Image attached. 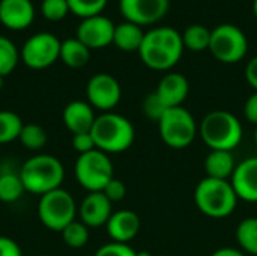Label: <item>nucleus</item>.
Listing matches in <instances>:
<instances>
[{"label": "nucleus", "instance_id": "obj_16", "mask_svg": "<svg viewBox=\"0 0 257 256\" xmlns=\"http://www.w3.org/2000/svg\"><path fill=\"white\" fill-rule=\"evenodd\" d=\"M35 20L30 0H0V23L11 30L27 29Z\"/></svg>", "mask_w": 257, "mask_h": 256}, {"label": "nucleus", "instance_id": "obj_23", "mask_svg": "<svg viewBox=\"0 0 257 256\" xmlns=\"http://www.w3.org/2000/svg\"><path fill=\"white\" fill-rule=\"evenodd\" d=\"M182 35L184 47L191 51H203L209 48L211 42V30L202 24H191L185 29Z\"/></svg>", "mask_w": 257, "mask_h": 256}, {"label": "nucleus", "instance_id": "obj_6", "mask_svg": "<svg viewBox=\"0 0 257 256\" xmlns=\"http://www.w3.org/2000/svg\"><path fill=\"white\" fill-rule=\"evenodd\" d=\"M158 130L163 142L169 148L185 149L196 139L197 124L185 107H170L158 121Z\"/></svg>", "mask_w": 257, "mask_h": 256}, {"label": "nucleus", "instance_id": "obj_28", "mask_svg": "<svg viewBox=\"0 0 257 256\" xmlns=\"http://www.w3.org/2000/svg\"><path fill=\"white\" fill-rule=\"evenodd\" d=\"M18 60L20 53L15 44L9 38L0 35V75L6 77L8 74H11L15 69Z\"/></svg>", "mask_w": 257, "mask_h": 256}, {"label": "nucleus", "instance_id": "obj_26", "mask_svg": "<svg viewBox=\"0 0 257 256\" xmlns=\"http://www.w3.org/2000/svg\"><path fill=\"white\" fill-rule=\"evenodd\" d=\"M23 125L24 124L17 113L11 110H0V145L18 139Z\"/></svg>", "mask_w": 257, "mask_h": 256}, {"label": "nucleus", "instance_id": "obj_7", "mask_svg": "<svg viewBox=\"0 0 257 256\" xmlns=\"http://www.w3.org/2000/svg\"><path fill=\"white\" fill-rule=\"evenodd\" d=\"M77 205L69 192L56 189L41 196L38 204V216L41 223L54 232H62L69 223L75 220Z\"/></svg>", "mask_w": 257, "mask_h": 256}, {"label": "nucleus", "instance_id": "obj_21", "mask_svg": "<svg viewBox=\"0 0 257 256\" xmlns=\"http://www.w3.org/2000/svg\"><path fill=\"white\" fill-rule=\"evenodd\" d=\"M145 39V33L140 26L125 21L114 27L113 44L122 51H139Z\"/></svg>", "mask_w": 257, "mask_h": 256}, {"label": "nucleus", "instance_id": "obj_19", "mask_svg": "<svg viewBox=\"0 0 257 256\" xmlns=\"http://www.w3.org/2000/svg\"><path fill=\"white\" fill-rule=\"evenodd\" d=\"M95 119L93 107L86 101H71L63 110V124L72 134L90 133Z\"/></svg>", "mask_w": 257, "mask_h": 256}, {"label": "nucleus", "instance_id": "obj_27", "mask_svg": "<svg viewBox=\"0 0 257 256\" xmlns=\"http://www.w3.org/2000/svg\"><path fill=\"white\" fill-rule=\"evenodd\" d=\"M20 142L30 151H39L47 143V131L38 124H26L20 133Z\"/></svg>", "mask_w": 257, "mask_h": 256}, {"label": "nucleus", "instance_id": "obj_5", "mask_svg": "<svg viewBox=\"0 0 257 256\" xmlns=\"http://www.w3.org/2000/svg\"><path fill=\"white\" fill-rule=\"evenodd\" d=\"M196 207L208 217H229L238 204V196L227 180L203 178L194 190Z\"/></svg>", "mask_w": 257, "mask_h": 256}, {"label": "nucleus", "instance_id": "obj_38", "mask_svg": "<svg viewBox=\"0 0 257 256\" xmlns=\"http://www.w3.org/2000/svg\"><path fill=\"white\" fill-rule=\"evenodd\" d=\"M245 78L248 81V84L257 92V56L253 57L245 68Z\"/></svg>", "mask_w": 257, "mask_h": 256}, {"label": "nucleus", "instance_id": "obj_9", "mask_svg": "<svg viewBox=\"0 0 257 256\" xmlns=\"http://www.w3.org/2000/svg\"><path fill=\"white\" fill-rule=\"evenodd\" d=\"M209 51L223 63H238L248 51V39L238 26L220 24L211 30Z\"/></svg>", "mask_w": 257, "mask_h": 256}, {"label": "nucleus", "instance_id": "obj_32", "mask_svg": "<svg viewBox=\"0 0 257 256\" xmlns=\"http://www.w3.org/2000/svg\"><path fill=\"white\" fill-rule=\"evenodd\" d=\"M166 110H167V107L164 106V103L158 98V95L155 92L145 97V100H143V113H145L146 118L158 122Z\"/></svg>", "mask_w": 257, "mask_h": 256}, {"label": "nucleus", "instance_id": "obj_44", "mask_svg": "<svg viewBox=\"0 0 257 256\" xmlns=\"http://www.w3.org/2000/svg\"><path fill=\"white\" fill-rule=\"evenodd\" d=\"M41 256H51V255H41Z\"/></svg>", "mask_w": 257, "mask_h": 256}, {"label": "nucleus", "instance_id": "obj_41", "mask_svg": "<svg viewBox=\"0 0 257 256\" xmlns=\"http://www.w3.org/2000/svg\"><path fill=\"white\" fill-rule=\"evenodd\" d=\"M253 12H254V15H256V18H257V0L253 2Z\"/></svg>", "mask_w": 257, "mask_h": 256}, {"label": "nucleus", "instance_id": "obj_40", "mask_svg": "<svg viewBox=\"0 0 257 256\" xmlns=\"http://www.w3.org/2000/svg\"><path fill=\"white\" fill-rule=\"evenodd\" d=\"M136 256H152V253H149V252H146V250H142V252H137Z\"/></svg>", "mask_w": 257, "mask_h": 256}, {"label": "nucleus", "instance_id": "obj_30", "mask_svg": "<svg viewBox=\"0 0 257 256\" xmlns=\"http://www.w3.org/2000/svg\"><path fill=\"white\" fill-rule=\"evenodd\" d=\"M108 0H68L69 12L80 18H89L95 15H101Z\"/></svg>", "mask_w": 257, "mask_h": 256}, {"label": "nucleus", "instance_id": "obj_31", "mask_svg": "<svg viewBox=\"0 0 257 256\" xmlns=\"http://www.w3.org/2000/svg\"><path fill=\"white\" fill-rule=\"evenodd\" d=\"M41 12L50 21H62L69 12L68 0H42Z\"/></svg>", "mask_w": 257, "mask_h": 256}, {"label": "nucleus", "instance_id": "obj_25", "mask_svg": "<svg viewBox=\"0 0 257 256\" xmlns=\"http://www.w3.org/2000/svg\"><path fill=\"white\" fill-rule=\"evenodd\" d=\"M236 241L245 253L257 256V217H247L238 225Z\"/></svg>", "mask_w": 257, "mask_h": 256}, {"label": "nucleus", "instance_id": "obj_4", "mask_svg": "<svg viewBox=\"0 0 257 256\" xmlns=\"http://www.w3.org/2000/svg\"><path fill=\"white\" fill-rule=\"evenodd\" d=\"M199 133L211 151H233L242 140L239 119L227 110H212L200 122Z\"/></svg>", "mask_w": 257, "mask_h": 256}, {"label": "nucleus", "instance_id": "obj_39", "mask_svg": "<svg viewBox=\"0 0 257 256\" xmlns=\"http://www.w3.org/2000/svg\"><path fill=\"white\" fill-rule=\"evenodd\" d=\"M211 256H245V253L241 252V250L232 249V247H223V249L215 250Z\"/></svg>", "mask_w": 257, "mask_h": 256}, {"label": "nucleus", "instance_id": "obj_33", "mask_svg": "<svg viewBox=\"0 0 257 256\" xmlns=\"http://www.w3.org/2000/svg\"><path fill=\"white\" fill-rule=\"evenodd\" d=\"M136 253L137 252L131 246H128L125 243H116V241H113V243H108V244L101 246L96 250L95 256H136Z\"/></svg>", "mask_w": 257, "mask_h": 256}, {"label": "nucleus", "instance_id": "obj_17", "mask_svg": "<svg viewBox=\"0 0 257 256\" xmlns=\"http://www.w3.org/2000/svg\"><path fill=\"white\" fill-rule=\"evenodd\" d=\"M190 92V83L185 75L179 72H169L166 74L158 86L155 94L164 103L167 109L170 107H181L182 103L187 100Z\"/></svg>", "mask_w": 257, "mask_h": 256}, {"label": "nucleus", "instance_id": "obj_1", "mask_svg": "<svg viewBox=\"0 0 257 256\" xmlns=\"http://www.w3.org/2000/svg\"><path fill=\"white\" fill-rule=\"evenodd\" d=\"M184 48L182 35L173 27L163 26L145 33L139 54L148 68L167 71L179 62Z\"/></svg>", "mask_w": 257, "mask_h": 256}, {"label": "nucleus", "instance_id": "obj_24", "mask_svg": "<svg viewBox=\"0 0 257 256\" xmlns=\"http://www.w3.org/2000/svg\"><path fill=\"white\" fill-rule=\"evenodd\" d=\"M24 186L21 183L20 174L5 170L0 174V201L11 204L18 201L24 193Z\"/></svg>", "mask_w": 257, "mask_h": 256}, {"label": "nucleus", "instance_id": "obj_8", "mask_svg": "<svg viewBox=\"0 0 257 256\" xmlns=\"http://www.w3.org/2000/svg\"><path fill=\"white\" fill-rule=\"evenodd\" d=\"M74 172L78 184L89 193L102 192L104 187L114 178L111 160L99 149L80 154L75 161Z\"/></svg>", "mask_w": 257, "mask_h": 256}, {"label": "nucleus", "instance_id": "obj_12", "mask_svg": "<svg viewBox=\"0 0 257 256\" xmlns=\"http://www.w3.org/2000/svg\"><path fill=\"white\" fill-rule=\"evenodd\" d=\"M169 6L170 0H119L123 18L140 27L160 21L167 14Z\"/></svg>", "mask_w": 257, "mask_h": 256}, {"label": "nucleus", "instance_id": "obj_42", "mask_svg": "<svg viewBox=\"0 0 257 256\" xmlns=\"http://www.w3.org/2000/svg\"><path fill=\"white\" fill-rule=\"evenodd\" d=\"M3 78H5V77L0 75V91H2V88H3Z\"/></svg>", "mask_w": 257, "mask_h": 256}, {"label": "nucleus", "instance_id": "obj_2", "mask_svg": "<svg viewBox=\"0 0 257 256\" xmlns=\"http://www.w3.org/2000/svg\"><path fill=\"white\" fill-rule=\"evenodd\" d=\"M90 134L96 149L105 154L123 152L133 146L136 139V130L130 119L113 112L96 116Z\"/></svg>", "mask_w": 257, "mask_h": 256}, {"label": "nucleus", "instance_id": "obj_43", "mask_svg": "<svg viewBox=\"0 0 257 256\" xmlns=\"http://www.w3.org/2000/svg\"><path fill=\"white\" fill-rule=\"evenodd\" d=\"M254 142H256V145H257V125H256V131H254Z\"/></svg>", "mask_w": 257, "mask_h": 256}, {"label": "nucleus", "instance_id": "obj_22", "mask_svg": "<svg viewBox=\"0 0 257 256\" xmlns=\"http://www.w3.org/2000/svg\"><path fill=\"white\" fill-rule=\"evenodd\" d=\"M60 59L69 68H83L90 59V50L77 38H68L62 41Z\"/></svg>", "mask_w": 257, "mask_h": 256}, {"label": "nucleus", "instance_id": "obj_3", "mask_svg": "<svg viewBox=\"0 0 257 256\" xmlns=\"http://www.w3.org/2000/svg\"><path fill=\"white\" fill-rule=\"evenodd\" d=\"M18 174L24 190L39 196L60 189L65 178L63 164L59 161V158L48 154L30 157L24 161Z\"/></svg>", "mask_w": 257, "mask_h": 256}, {"label": "nucleus", "instance_id": "obj_15", "mask_svg": "<svg viewBox=\"0 0 257 256\" xmlns=\"http://www.w3.org/2000/svg\"><path fill=\"white\" fill-rule=\"evenodd\" d=\"M230 184L238 199L257 202V157H248L235 167Z\"/></svg>", "mask_w": 257, "mask_h": 256}, {"label": "nucleus", "instance_id": "obj_29", "mask_svg": "<svg viewBox=\"0 0 257 256\" xmlns=\"http://www.w3.org/2000/svg\"><path fill=\"white\" fill-rule=\"evenodd\" d=\"M60 234H62L65 244L72 249H80V247L86 246V243L89 241V229L83 222L74 220Z\"/></svg>", "mask_w": 257, "mask_h": 256}, {"label": "nucleus", "instance_id": "obj_13", "mask_svg": "<svg viewBox=\"0 0 257 256\" xmlns=\"http://www.w3.org/2000/svg\"><path fill=\"white\" fill-rule=\"evenodd\" d=\"M114 24L104 15H95L81 20L77 27V39L81 41L89 50L104 48L113 44Z\"/></svg>", "mask_w": 257, "mask_h": 256}, {"label": "nucleus", "instance_id": "obj_20", "mask_svg": "<svg viewBox=\"0 0 257 256\" xmlns=\"http://www.w3.org/2000/svg\"><path fill=\"white\" fill-rule=\"evenodd\" d=\"M205 172L206 177L215 180L232 178L236 167L235 158L230 151H211L205 158Z\"/></svg>", "mask_w": 257, "mask_h": 256}, {"label": "nucleus", "instance_id": "obj_14", "mask_svg": "<svg viewBox=\"0 0 257 256\" xmlns=\"http://www.w3.org/2000/svg\"><path fill=\"white\" fill-rule=\"evenodd\" d=\"M78 214L81 222L87 228H99L107 225L111 217V202L102 192L89 193L78 207Z\"/></svg>", "mask_w": 257, "mask_h": 256}, {"label": "nucleus", "instance_id": "obj_11", "mask_svg": "<svg viewBox=\"0 0 257 256\" xmlns=\"http://www.w3.org/2000/svg\"><path fill=\"white\" fill-rule=\"evenodd\" d=\"M86 95H87V101L93 109L110 112L111 109H114L122 97V89L119 81L107 74V72H99L95 74L86 86Z\"/></svg>", "mask_w": 257, "mask_h": 256}, {"label": "nucleus", "instance_id": "obj_35", "mask_svg": "<svg viewBox=\"0 0 257 256\" xmlns=\"http://www.w3.org/2000/svg\"><path fill=\"white\" fill-rule=\"evenodd\" d=\"M72 146L80 154H86V152H90V151L96 149L95 142H93V137H92L90 133L74 134V137H72Z\"/></svg>", "mask_w": 257, "mask_h": 256}, {"label": "nucleus", "instance_id": "obj_18", "mask_svg": "<svg viewBox=\"0 0 257 256\" xmlns=\"http://www.w3.org/2000/svg\"><path fill=\"white\" fill-rule=\"evenodd\" d=\"M105 226L113 241L126 244L137 237L140 231V217L131 210H120L111 214Z\"/></svg>", "mask_w": 257, "mask_h": 256}, {"label": "nucleus", "instance_id": "obj_34", "mask_svg": "<svg viewBox=\"0 0 257 256\" xmlns=\"http://www.w3.org/2000/svg\"><path fill=\"white\" fill-rule=\"evenodd\" d=\"M102 193H104V195L108 198V201L113 204V202H119V201H122V199L125 198V195H126V187H125V184H123L120 180L113 178V180L104 187Z\"/></svg>", "mask_w": 257, "mask_h": 256}, {"label": "nucleus", "instance_id": "obj_45", "mask_svg": "<svg viewBox=\"0 0 257 256\" xmlns=\"http://www.w3.org/2000/svg\"><path fill=\"white\" fill-rule=\"evenodd\" d=\"M160 256H167V255H160Z\"/></svg>", "mask_w": 257, "mask_h": 256}, {"label": "nucleus", "instance_id": "obj_10", "mask_svg": "<svg viewBox=\"0 0 257 256\" xmlns=\"http://www.w3.org/2000/svg\"><path fill=\"white\" fill-rule=\"evenodd\" d=\"M60 45L62 41L53 33H35L24 42L20 57L32 69H45L60 57Z\"/></svg>", "mask_w": 257, "mask_h": 256}, {"label": "nucleus", "instance_id": "obj_36", "mask_svg": "<svg viewBox=\"0 0 257 256\" xmlns=\"http://www.w3.org/2000/svg\"><path fill=\"white\" fill-rule=\"evenodd\" d=\"M0 256H23V252L17 241L0 235Z\"/></svg>", "mask_w": 257, "mask_h": 256}, {"label": "nucleus", "instance_id": "obj_37", "mask_svg": "<svg viewBox=\"0 0 257 256\" xmlns=\"http://www.w3.org/2000/svg\"><path fill=\"white\" fill-rule=\"evenodd\" d=\"M244 115L248 122L257 125V92L248 97V100L244 104Z\"/></svg>", "mask_w": 257, "mask_h": 256}]
</instances>
